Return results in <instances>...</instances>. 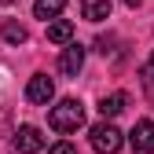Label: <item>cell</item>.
Listing matches in <instances>:
<instances>
[{
	"mask_svg": "<svg viewBox=\"0 0 154 154\" xmlns=\"http://www.w3.org/2000/svg\"><path fill=\"white\" fill-rule=\"evenodd\" d=\"M48 125L55 132H77L85 125V106L81 99H63V103H55L51 114H48Z\"/></svg>",
	"mask_w": 154,
	"mask_h": 154,
	"instance_id": "1",
	"label": "cell"
},
{
	"mask_svg": "<svg viewBox=\"0 0 154 154\" xmlns=\"http://www.w3.org/2000/svg\"><path fill=\"white\" fill-rule=\"evenodd\" d=\"M88 136H92L95 154H118V150H121V128H118V125H110L106 118H103L99 125H92V128H88Z\"/></svg>",
	"mask_w": 154,
	"mask_h": 154,
	"instance_id": "2",
	"label": "cell"
},
{
	"mask_svg": "<svg viewBox=\"0 0 154 154\" xmlns=\"http://www.w3.org/2000/svg\"><path fill=\"white\" fill-rule=\"evenodd\" d=\"M51 95H55L51 77H48V73H33V77H29V85H26V99L37 103V106H44V103H51Z\"/></svg>",
	"mask_w": 154,
	"mask_h": 154,
	"instance_id": "3",
	"label": "cell"
},
{
	"mask_svg": "<svg viewBox=\"0 0 154 154\" xmlns=\"http://www.w3.org/2000/svg\"><path fill=\"white\" fill-rule=\"evenodd\" d=\"M37 150H44L41 128H37V125H22L15 132V154H37Z\"/></svg>",
	"mask_w": 154,
	"mask_h": 154,
	"instance_id": "4",
	"label": "cell"
},
{
	"mask_svg": "<svg viewBox=\"0 0 154 154\" xmlns=\"http://www.w3.org/2000/svg\"><path fill=\"white\" fill-rule=\"evenodd\" d=\"M128 143H132V154H154V121H136Z\"/></svg>",
	"mask_w": 154,
	"mask_h": 154,
	"instance_id": "5",
	"label": "cell"
},
{
	"mask_svg": "<svg viewBox=\"0 0 154 154\" xmlns=\"http://www.w3.org/2000/svg\"><path fill=\"white\" fill-rule=\"evenodd\" d=\"M81 66H85V48L77 44V41H70V44L63 48V55H59V70H63L66 77H77Z\"/></svg>",
	"mask_w": 154,
	"mask_h": 154,
	"instance_id": "6",
	"label": "cell"
},
{
	"mask_svg": "<svg viewBox=\"0 0 154 154\" xmlns=\"http://www.w3.org/2000/svg\"><path fill=\"white\" fill-rule=\"evenodd\" d=\"M81 15L88 22H103L110 18V0H81Z\"/></svg>",
	"mask_w": 154,
	"mask_h": 154,
	"instance_id": "7",
	"label": "cell"
},
{
	"mask_svg": "<svg viewBox=\"0 0 154 154\" xmlns=\"http://www.w3.org/2000/svg\"><path fill=\"white\" fill-rule=\"evenodd\" d=\"M48 41H51V44H70V41H73V22H66V18L48 22Z\"/></svg>",
	"mask_w": 154,
	"mask_h": 154,
	"instance_id": "8",
	"label": "cell"
},
{
	"mask_svg": "<svg viewBox=\"0 0 154 154\" xmlns=\"http://www.w3.org/2000/svg\"><path fill=\"white\" fill-rule=\"evenodd\" d=\"M125 106H128V95H125V92H114V95H103L99 114H103V118H118Z\"/></svg>",
	"mask_w": 154,
	"mask_h": 154,
	"instance_id": "9",
	"label": "cell"
},
{
	"mask_svg": "<svg viewBox=\"0 0 154 154\" xmlns=\"http://www.w3.org/2000/svg\"><path fill=\"white\" fill-rule=\"evenodd\" d=\"M63 8H66V0H37V4H33V15L48 22V18H59Z\"/></svg>",
	"mask_w": 154,
	"mask_h": 154,
	"instance_id": "10",
	"label": "cell"
},
{
	"mask_svg": "<svg viewBox=\"0 0 154 154\" xmlns=\"http://www.w3.org/2000/svg\"><path fill=\"white\" fill-rule=\"evenodd\" d=\"M0 37H4V41L8 44H26V26L22 22H4V26H0Z\"/></svg>",
	"mask_w": 154,
	"mask_h": 154,
	"instance_id": "11",
	"label": "cell"
},
{
	"mask_svg": "<svg viewBox=\"0 0 154 154\" xmlns=\"http://www.w3.org/2000/svg\"><path fill=\"white\" fill-rule=\"evenodd\" d=\"M95 51H99V55H110L114 51V37H95Z\"/></svg>",
	"mask_w": 154,
	"mask_h": 154,
	"instance_id": "12",
	"label": "cell"
},
{
	"mask_svg": "<svg viewBox=\"0 0 154 154\" xmlns=\"http://www.w3.org/2000/svg\"><path fill=\"white\" fill-rule=\"evenodd\" d=\"M48 154H77V147H73V143H55Z\"/></svg>",
	"mask_w": 154,
	"mask_h": 154,
	"instance_id": "13",
	"label": "cell"
},
{
	"mask_svg": "<svg viewBox=\"0 0 154 154\" xmlns=\"http://www.w3.org/2000/svg\"><path fill=\"white\" fill-rule=\"evenodd\" d=\"M121 4H125V8H140V0H121Z\"/></svg>",
	"mask_w": 154,
	"mask_h": 154,
	"instance_id": "14",
	"label": "cell"
},
{
	"mask_svg": "<svg viewBox=\"0 0 154 154\" xmlns=\"http://www.w3.org/2000/svg\"><path fill=\"white\" fill-rule=\"evenodd\" d=\"M0 4H11V0H0Z\"/></svg>",
	"mask_w": 154,
	"mask_h": 154,
	"instance_id": "15",
	"label": "cell"
},
{
	"mask_svg": "<svg viewBox=\"0 0 154 154\" xmlns=\"http://www.w3.org/2000/svg\"><path fill=\"white\" fill-rule=\"evenodd\" d=\"M150 66H154V55H150Z\"/></svg>",
	"mask_w": 154,
	"mask_h": 154,
	"instance_id": "16",
	"label": "cell"
}]
</instances>
